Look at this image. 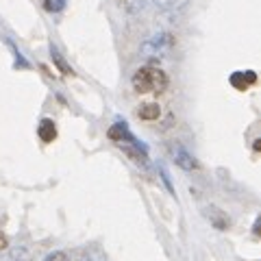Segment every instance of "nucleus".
I'll use <instances>...</instances> for the list:
<instances>
[{
	"label": "nucleus",
	"instance_id": "1",
	"mask_svg": "<svg viewBox=\"0 0 261 261\" xmlns=\"http://www.w3.org/2000/svg\"><path fill=\"white\" fill-rule=\"evenodd\" d=\"M133 89L137 94H161L168 87V74L157 65H144L133 74Z\"/></svg>",
	"mask_w": 261,
	"mask_h": 261
},
{
	"label": "nucleus",
	"instance_id": "2",
	"mask_svg": "<svg viewBox=\"0 0 261 261\" xmlns=\"http://www.w3.org/2000/svg\"><path fill=\"white\" fill-rule=\"evenodd\" d=\"M172 48H174V37L170 35V33H166V31H159L157 35H152V37H148L144 42L142 53L146 57H157L159 59V57L168 55Z\"/></svg>",
	"mask_w": 261,
	"mask_h": 261
},
{
	"label": "nucleus",
	"instance_id": "3",
	"mask_svg": "<svg viewBox=\"0 0 261 261\" xmlns=\"http://www.w3.org/2000/svg\"><path fill=\"white\" fill-rule=\"evenodd\" d=\"M109 140L116 142L124 152H130V150H146L144 146L135 140V135L130 133L124 122H116V124L109 128Z\"/></svg>",
	"mask_w": 261,
	"mask_h": 261
},
{
	"label": "nucleus",
	"instance_id": "4",
	"mask_svg": "<svg viewBox=\"0 0 261 261\" xmlns=\"http://www.w3.org/2000/svg\"><path fill=\"white\" fill-rule=\"evenodd\" d=\"M170 159L174 161L176 168L185 170V172H196V170L200 168L194 154L187 150L185 146H181V144H172V146H170Z\"/></svg>",
	"mask_w": 261,
	"mask_h": 261
},
{
	"label": "nucleus",
	"instance_id": "5",
	"mask_svg": "<svg viewBox=\"0 0 261 261\" xmlns=\"http://www.w3.org/2000/svg\"><path fill=\"white\" fill-rule=\"evenodd\" d=\"M137 116H140L144 122H154V120H159V116H161V107L157 102H152V100L142 102L140 107H137Z\"/></svg>",
	"mask_w": 261,
	"mask_h": 261
},
{
	"label": "nucleus",
	"instance_id": "6",
	"mask_svg": "<svg viewBox=\"0 0 261 261\" xmlns=\"http://www.w3.org/2000/svg\"><path fill=\"white\" fill-rule=\"evenodd\" d=\"M255 81H257L255 72H235V74H231V83L235 89H248Z\"/></svg>",
	"mask_w": 261,
	"mask_h": 261
},
{
	"label": "nucleus",
	"instance_id": "7",
	"mask_svg": "<svg viewBox=\"0 0 261 261\" xmlns=\"http://www.w3.org/2000/svg\"><path fill=\"white\" fill-rule=\"evenodd\" d=\"M37 133H39V137H42V142H46V144L55 142L57 140V126H55V122L44 118L42 122H39V126H37Z\"/></svg>",
	"mask_w": 261,
	"mask_h": 261
},
{
	"label": "nucleus",
	"instance_id": "8",
	"mask_svg": "<svg viewBox=\"0 0 261 261\" xmlns=\"http://www.w3.org/2000/svg\"><path fill=\"white\" fill-rule=\"evenodd\" d=\"M207 218H209V222L214 224L216 228H228V224H231L228 216L224 214V211H220L218 207H209L207 209Z\"/></svg>",
	"mask_w": 261,
	"mask_h": 261
},
{
	"label": "nucleus",
	"instance_id": "9",
	"mask_svg": "<svg viewBox=\"0 0 261 261\" xmlns=\"http://www.w3.org/2000/svg\"><path fill=\"white\" fill-rule=\"evenodd\" d=\"M50 57H53V61H55V65H57V70H59L61 74H65V76H72V74H74V72H72V68L68 65V61L63 59V55L57 50L55 46L50 48Z\"/></svg>",
	"mask_w": 261,
	"mask_h": 261
},
{
	"label": "nucleus",
	"instance_id": "10",
	"mask_svg": "<svg viewBox=\"0 0 261 261\" xmlns=\"http://www.w3.org/2000/svg\"><path fill=\"white\" fill-rule=\"evenodd\" d=\"M187 3H190V0H159V7L166 11H178V9H183Z\"/></svg>",
	"mask_w": 261,
	"mask_h": 261
},
{
	"label": "nucleus",
	"instance_id": "11",
	"mask_svg": "<svg viewBox=\"0 0 261 261\" xmlns=\"http://www.w3.org/2000/svg\"><path fill=\"white\" fill-rule=\"evenodd\" d=\"M65 3H68V0H44V9L48 13H59L65 9Z\"/></svg>",
	"mask_w": 261,
	"mask_h": 261
},
{
	"label": "nucleus",
	"instance_id": "12",
	"mask_svg": "<svg viewBox=\"0 0 261 261\" xmlns=\"http://www.w3.org/2000/svg\"><path fill=\"white\" fill-rule=\"evenodd\" d=\"M46 261H68V257H65L63 252H53V255H48Z\"/></svg>",
	"mask_w": 261,
	"mask_h": 261
},
{
	"label": "nucleus",
	"instance_id": "13",
	"mask_svg": "<svg viewBox=\"0 0 261 261\" xmlns=\"http://www.w3.org/2000/svg\"><path fill=\"white\" fill-rule=\"evenodd\" d=\"M7 246H9V238H7V235L0 231V250H5Z\"/></svg>",
	"mask_w": 261,
	"mask_h": 261
}]
</instances>
